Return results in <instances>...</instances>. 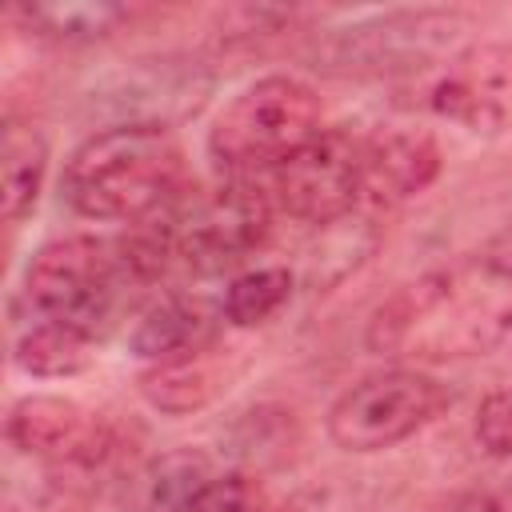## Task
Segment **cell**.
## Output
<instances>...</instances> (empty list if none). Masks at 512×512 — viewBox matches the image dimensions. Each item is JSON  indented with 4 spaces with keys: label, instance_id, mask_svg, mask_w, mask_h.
Returning <instances> with one entry per match:
<instances>
[{
    "label": "cell",
    "instance_id": "obj_1",
    "mask_svg": "<svg viewBox=\"0 0 512 512\" xmlns=\"http://www.w3.org/2000/svg\"><path fill=\"white\" fill-rule=\"evenodd\" d=\"M512 332V268L468 256L396 288L368 320V348L416 364L488 356Z\"/></svg>",
    "mask_w": 512,
    "mask_h": 512
},
{
    "label": "cell",
    "instance_id": "obj_5",
    "mask_svg": "<svg viewBox=\"0 0 512 512\" xmlns=\"http://www.w3.org/2000/svg\"><path fill=\"white\" fill-rule=\"evenodd\" d=\"M128 284H136V276L120 252V240L108 244L96 236L48 240L24 272V292L40 320L64 324L88 340L108 328Z\"/></svg>",
    "mask_w": 512,
    "mask_h": 512
},
{
    "label": "cell",
    "instance_id": "obj_14",
    "mask_svg": "<svg viewBox=\"0 0 512 512\" xmlns=\"http://www.w3.org/2000/svg\"><path fill=\"white\" fill-rule=\"evenodd\" d=\"M28 32L56 44H96L132 20V8L104 0H72V4H24L16 12Z\"/></svg>",
    "mask_w": 512,
    "mask_h": 512
},
{
    "label": "cell",
    "instance_id": "obj_11",
    "mask_svg": "<svg viewBox=\"0 0 512 512\" xmlns=\"http://www.w3.org/2000/svg\"><path fill=\"white\" fill-rule=\"evenodd\" d=\"M440 176V144L424 128H384L364 140L360 200L368 208H396L420 196Z\"/></svg>",
    "mask_w": 512,
    "mask_h": 512
},
{
    "label": "cell",
    "instance_id": "obj_16",
    "mask_svg": "<svg viewBox=\"0 0 512 512\" xmlns=\"http://www.w3.org/2000/svg\"><path fill=\"white\" fill-rule=\"evenodd\" d=\"M12 364L28 376H40V380H56V376H76L92 364V340L64 328V324H52V320H40L32 324L16 348H12Z\"/></svg>",
    "mask_w": 512,
    "mask_h": 512
},
{
    "label": "cell",
    "instance_id": "obj_17",
    "mask_svg": "<svg viewBox=\"0 0 512 512\" xmlns=\"http://www.w3.org/2000/svg\"><path fill=\"white\" fill-rule=\"evenodd\" d=\"M292 296V272L288 268H252L236 276L224 292V320L236 328H256L272 320Z\"/></svg>",
    "mask_w": 512,
    "mask_h": 512
},
{
    "label": "cell",
    "instance_id": "obj_15",
    "mask_svg": "<svg viewBox=\"0 0 512 512\" xmlns=\"http://www.w3.org/2000/svg\"><path fill=\"white\" fill-rule=\"evenodd\" d=\"M140 392L152 408L184 416V412H200L204 404H212V396L220 392V372L208 352H196L184 360L152 364L140 376Z\"/></svg>",
    "mask_w": 512,
    "mask_h": 512
},
{
    "label": "cell",
    "instance_id": "obj_6",
    "mask_svg": "<svg viewBox=\"0 0 512 512\" xmlns=\"http://www.w3.org/2000/svg\"><path fill=\"white\" fill-rule=\"evenodd\" d=\"M320 132V96L296 76H264L240 88L208 132L216 164L276 168Z\"/></svg>",
    "mask_w": 512,
    "mask_h": 512
},
{
    "label": "cell",
    "instance_id": "obj_2",
    "mask_svg": "<svg viewBox=\"0 0 512 512\" xmlns=\"http://www.w3.org/2000/svg\"><path fill=\"white\" fill-rule=\"evenodd\" d=\"M184 192V148L168 124H112L88 136L68 168L64 196L92 220H148Z\"/></svg>",
    "mask_w": 512,
    "mask_h": 512
},
{
    "label": "cell",
    "instance_id": "obj_20",
    "mask_svg": "<svg viewBox=\"0 0 512 512\" xmlns=\"http://www.w3.org/2000/svg\"><path fill=\"white\" fill-rule=\"evenodd\" d=\"M444 512H512V508L496 492H460L456 500L444 504Z\"/></svg>",
    "mask_w": 512,
    "mask_h": 512
},
{
    "label": "cell",
    "instance_id": "obj_10",
    "mask_svg": "<svg viewBox=\"0 0 512 512\" xmlns=\"http://www.w3.org/2000/svg\"><path fill=\"white\" fill-rule=\"evenodd\" d=\"M8 440L48 464H100L112 448V424L68 396H24L8 412Z\"/></svg>",
    "mask_w": 512,
    "mask_h": 512
},
{
    "label": "cell",
    "instance_id": "obj_12",
    "mask_svg": "<svg viewBox=\"0 0 512 512\" xmlns=\"http://www.w3.org/2000/svg\"><path fill=\"white\" fill-rule=\"evenodd\" d=\"M224 308H212L204 296L172 292L156 300L132 328V352L164 364V360H184L196 352H208L220 336Z\"/></svg>",
    "mask_w": 512,
    "mask_h": 512
},
{
    "label": "cell",
    "instance_id": "obj_3",
    "mask_svg": "<svg viewBox=\"0 0 512 512\" xmlns=\"http://www.w3.org/2000/svg\"><path fill=\"white\" fill-rule=\"evenodd\" d=\"M464 32H472V16L456 8H404L380 12L344 28H332L316 40L312 60L336 76H400L420 72L436 60H452L460 52Z\"/></svg>",
    "mask_w": 512,
    "mask_h": 512
},
{
    "label": "cell",
    "instance_id": "obj_8",
    "mask_svg": "<svg viewBox=\"0 0 512 512\" xmlns=\"http://www.w3.org/2000/svg\"><path fill=\"white\" fill-rule=\"evenodd\" d=\"M364 140L344 128H320L304 148L272 168L276 204L304 224H336L360 204Z\"/></svg>",
    "mask_w": 512,
    "mask_h": 512
},
{
    "label": "cell",
    "instance_id": "obj_4",
    "mask_svg": "<svg viewBox=\"0 0 512 512\" xmlns=\"http://www.w3.org/2000/svg\"><path fill=\"white\" fill-rule=\"evenodd\" d=\"M168 256L192 272H224L248 260L272 232V200L252 180H224L216 188H184L160 212Z\"/></svg>",
    "mask_w": 512,
    "mask_h": 512
},
{
    "label": "cell",
    "instance_id": "obj_9",
    "mask_svg": "<svg viewBox=\"0 0 512 512\" xmlns=\"http://www.w3.org/2000/svg\"><path fill=\"white\" fill-rule=\"evenodd\" d=\"M432 112L476 136H496L512 124V52L504 44L460 48L428 96Z\"/></svg>",
    "mask_w": 512,
    "mask_h": 512
},
{
    "label": "cell",
    "instance_id": "obj_19",
    "mask_svg": "<svg viewBox=\"0 0 512 512\" xmlns=\"http://www.w3.org/2000/svg\"><path fill=\"white\" fill-rule=\"evenodd\" d=\"M476 440L492 456H512V388H496L476 408Z\"/></svg>",
    "mask_w": 512,
    "mask_h": 512
},
{
    "label": "cell",
    "instance_id": "obj_7",
    "mask_svg": "<svg viewBox=\"0 0 512 512\" xmlns=\"http://www.w3.org/2000/svg\"><path fill=\"white\" fill-rule=\"evenodd\" d=\"M452 404V392L420 368H388L356 380L328 412V436L344 452H384Z\"/></svg>",
    "mask_w": 512,
    "mask_h": 512
},
{
    "label": "cell",
    "instance_id": "obj_13",
    "mask_svg": "<svg viewBox=\"0 0 512 512\" xmlns=\"http://www.w3.org/2000/svg\"><path fill=\"white\" fill-rule=\"evenodd\" d=\"M44 172H48V140L40 136V128L8 120L4 144H0V200H4L8 224L24 220L36 208Z\"/></svg>",
    "mask_w": 512,
    "mask_h": 512
},
{
    "label": "cell",
    "instance_id": "obj_18",
    "mask_svg": "<svg viewBox=\"0 0 512 512\" xmlns=\"http://www.w3.org/2000/svg\"><path fill=\"white\" fill-rule=\"evenodd\" d=\"M176 512H272V504L256 476L224 472V476H208Z\"/></svg>",
    "mask_w": 512,
    "mask_h": 512
}]
</instances>
